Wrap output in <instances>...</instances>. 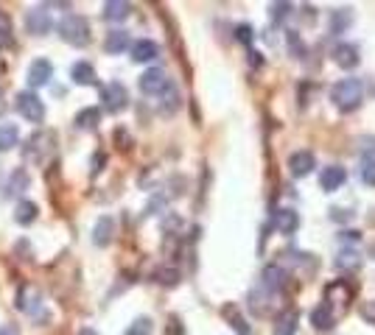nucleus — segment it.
Segmentation results:
<instances>
[{"instance_id":"obj_1","label":"nucleus","mask_w":375,"mask_h":335,"mask_svg":"<svg viewBox=\"0 0 375 335\" xmlns=\"http://www.w3.org/2000/svg\"><path fill=\"white\" fill-rule=\"evenodd\" d=\"M59 36L67 42V45H73V48H87L90 39H93L90 20L81 17V14H76V12L65 14V17L59 20Z\"/></svg>"},{"instance_id":"obj_2","label":"nucleus","mask_w":375,"mask_h":335,"mask_svg":"<svg viewBox=\"0 0 375 335\" xmlns=\"http://www.w3.org/2000/svg\"><path fill=\"white\" fill-rule=\"evenodd\" d=\"M330 101L342 112H353L364 101V81L361 78H342L330 87Z\"/></svg>"},{"instance_id":"obj_3","label":"nucleus","mask_w":375,"mask_h":335,"mask_svg":"<svg viewBox=\"0 0 375 335\" xmlns=\"http://www.w3.org/2000/svg\"><path fill=\"white\" fill-rule=\"evenodd\" d=\"M54 140H56L54 132H36V135H31L25 140V146H23V159L28 165H45V159L54 151Z\"/></svg>"},{"instance_id":"obj_4","label":"nucleus","mask_w":375,"mask_h":335,"mask_svg":"<svg viewBox=\"0 0 375 335\" xmlns=\"http://www.w3.org/2000/svg\"><path fill=\"white\" fill-rule=\"evenodd\" d=\"M14 109H17V115H20L23 120H28V123H34V126H39V123L45 120V101L39 98L36 93H31V90L17 93Z\"/></svg>"},{"instance_id":"obj_5","label":"nucleus","mask_w":375,"mask_h":335,"mask_svg":"<svg viewBox=\"0 0 375 335\" xmlns=\"http://www.w3.org/2000/svg\"><path fill=\"white\" fill-rule=\"evenodd\" d=\"M25 28H28L31 36H48L54 31V17H51L45 3L25 12Z\"/></svg>"},{"instance_id":"obj_6","label":"nucleus","mask_w":375,"mask_h":335,"mask_svg":"<svg viewBox=\"0 0 375 335\" xmlns=\"http://www.w3.org/2000/svg\"><path fill=\"white\" fill-rule=\"evenodd\" d=\"M101 101H104V109L109 115H120L123 109L129 106V93H127V87H123L120 81H112V84H107V87L101 90Z\"/></svg>"},{"instance_id":"obj_7","label":"nucleus","mask_w":375,"mask_h":335,"mask_svg":"<svg viewBox=\"0 0 375 335\" xmlns=\"http://www.w3.org/2000/svg\"><path fill=\"white\" fill-rule=\"evenodd\" d=\"M51 78H54V62H51V59H34V62L28 65L25 81H28L31 90L45 87V84H51Z\"/></svg>"},{"instance_id":"obj_8","label":"nucleus","mask_w":375,"mask_h":335,"mask_svg":"<svg viewBox=\"0 0 375 335\" xmlns=\"http://www.w3.org/2000/svg\"><path fill=\"white\" fill-rule=\"evenodd\" d=\"M140 93L143 95H160L165 87H169V76H165V70H160V67H151V70H146L143 76H140Z\"/></svg>"},{"instance_id":"obj_9","label":"nucleus","mask_w":375,"mask_h":335,"mask_svg":"<svg viewBox=\"0 0 375 335\" xmlns=\"http://www.w3.org/2000/svg\"><path fill=\"white\" fill-rule=\"evenodd\" d=\"M345 182H347V171H345L342 165H328V168H322L319 187H322L325 193H336Z\"/></svg>"},{"instance_id":"obj_10","label":"nucleus","mask_w":375,"mask_h":335,"mask_svg":"<svg viewBox=\"0 0 375 335\" xmlns=\"http://www.w3.org/2000/svg\"><path fill=\"white\" fill-rule=\"evenodd\" d=\"M39 305H43V293H39L34 285H23L17 290V299H14V308L20 313H36Z\"/></svg>"},{"instance_id":"obj_11","label":"nucleus","mask_w":375,"mask_h":335,"mask_svg":"<svg viewBox=\"0 0 375 335\" xmlns=\"http://www.w3.org/2000/svg\"><path fill=\"white\" fill-rule=\"evenodd\" d=\"M314 168H317V159H314L311 151H294L288 157V171H291V176H297V179L308 176Z\"/></svg>"},{"instance_id":"obj_12","label":"nucleus","mask_w":375,"mask_h":335,"mask_svg":"<svg viewBox=\"0 0 375 335\" xmlns=\"http://www.w3.org/2000/svg\"><path fill=\"white\" fill-rule=\"evenodd\" d=\"M112 238H115V221L109 216H101L96 221V227H93V243L98 249H107L112 243Z\"/></svg>"},{"instance_id":"obj_13","label":"nucleus","mask_w":375,"mask_h":335,"mask_svg":"<svg viewBox=\"0 0 375 335\" xmlns=\"http://www.w3.org/2000/svg\"><path fill=\"white\" fill-rule=\"evenodd\" d=\"M129 51H132V62H138V65H143V62H154V59L160 56L157 42H151V39H138Z\"/></svg>"},{"instance_id":"obj_14","label":"nucleus","mask_w":375,"mask_h":335,"mask_svg":"<svg viewBox=\"0 0 375 335\" xmlns=\"http://www.w3.org/2000/svg\"><path fill=\"white\" fill-rule=\"evenodd\" d=\"M73 123H76V129H81V132H93V129H98V123H101V109L98 106H85L73 117Z\"/></svg>"},{"instance_id":"obj_15","label":"nucleus","mask_w":375,"mask_h":335,"mask_svg":"<svg viewBox=\"0 0 375 335\" xmlns=\"http://www.w3.org/2000/svg\"><path fill=\"white\" fill-rule=\"evenodd\" d=\"M129 14H132V3H127V0H109V3H104L107 23H123Z\"/></svg>"},{"instance_id":"obj_16","label":"nucleus","mask_w":375,"mask_h":335,"mask_svg":"<svg viewBox=\"0 0 375 335\" xmlns=\"http://www.w3.org/2000/svg\"><path fill=\"white\" fill-rule=\"evenodd\" d=\"M333 59H336V65L339 67H345V70H353L358 62H361V56H358V48L356 45H336L333 48Z\"/></svg>"},{"instance_id":"obj_17","label":"nucleus","mask_w":375,"mask_h":335,"mask_svg":"<svg viewBox=\"0 0 375 335\" xmlns=\"http://www.w3.org/2000/svg\"><path fill=\"white\" fill-rule=\"evenodd\" d=\"M275 227L283 235H294L297 227H300V216L294 213V209H277V213H275Z\"/></svg>"},{"instance_id":"obj_18","label":"nucleus","mask_w":375,"mask_h":335,"mask_svg":"<svg viewBox=\"0 0 375 335\" xmlns=\"http://www.w3.org/2000/svg\"><path fill=\"white\" fill-rule=\"evenodd\" d=\"M127 48H132V42H129V31H109L107 39H104V51L107 54H123Z\"/></svg>"},{"instance_id":"obj_19","label":"nucleus","mask_w":375,"mask_h":335,"mask_svg":"<svg viewBox=\"0 0 375 335\" xmlns=\"http://www.w3.org/2000/svg\"><path fill=\"white\" fill-rule=\"evenodd\" d=\"M70 78L78 87H90V84H96V67L90 62H76L70 67Z\"/></svg>"},{"instance_id":"obj_20","label":"nucleus","mask_w":375,"mask_h":335,"mask_svg":"<svg viewBox=\"0 0 375 335\" xmlns=\"http://www.w3.org/2000/svg\"><path fill=\"white\" fill-rule=\"evenodd\" d=\"M297 324H300V313L297 310H283L275 319V335H294Z\"/></svg>"},{"instance_id":"obj_21","label":"nucleus","mask_w":375,"mask_h":335,"mask_svg":"<svg viewBox=\"0 0 375 335\" xmlns=\"http://www.w3.org/2000/svg\"><path fill=\"white\" fill-rule=\"evenodd\" d=\"M28 185H31L28 171H25V168H17V171L9 176V185H6V198H17L23 190H28Z\"/></svg>"},{"instance_id":"obj_22","label":"nucleus","mask_w":375,"mask_h":335,"mask_svg":"<svg viewBox=\"0 0 375 335\" xmlns=\"http://www.w3.org/2000/svg\"><path fill=\"white\" fill-rule=\"evenodd\" d=\"M14 146H20V129H17V123H0V154L12 151Z\"/></svg>"},{"instance_id":"obj_23","label":"nucleus","mask_w":375,"mask_h":335,"mask_svg":"<svg viewBox=\"0 0 375 335\" xmlns=\"http://www.w3.org/2000/svg\"><path fill=\"white\" fill-rule=\"evenodd\" d=\"M36 213H39V207H36L34 201L23 198V201H17V207H14V221H17L20 227H31V224L36 221Z\"/></svg>"},{"instance_id":"obj_24","label":"nucleus","mask_w":375,"mask_h":335,"mask_svg":"<svg viewBox=\"0 0 375 335\" xmlns=\"http://www.w3.org/2000/svg\"><path fill=\"white\" fill-rule=\"evenodd\" d=\"M353 25V12L350 9H333L330 12V34H345Z\"/></svg>"},{"instance_id":"obj_25","label":"nucleus","mask_w":375,"mask_h":335,"mask_svg":"<svg viewBox=\"0 0 375 335\" xmlns=\"http://www.w3.org/2000/svg\"><path fill=\"white\" fill-rule=\"evenodd\" d=\"M264 288L266 290H280V288H286V271L280 268V266H266L264 268Z\"/></svg>"},{"instance_id":"obj_26","label":"nucleus","mask_w":375,"mask_h":335,"mask_svg":"<svg viewBox=\"0 0 375 335\" xmlns=\"http://www.w3.org/2000/svg\"><path fill=\"white\" fill-rule=\"evenodd\" d=\"M160 112L162 115H174L177 109H180V93H177V87L174 84H169V87H165L162 93H160Z\"/></svg>"},{"instance_id":"obj_27","label":"nucleus","mask_w":375,"mask_h":335,"mask_svg":"<svg viewBox=\"0 0 375 335\" xmlns=\"http://www.w3.org/2000/svg\"><path fill=\"white\" fill-rule=\"evenodd\" d=\"M311 321H314L317 330H330V327H333V305L322 302V305L311 313Z\"/></svg>"},{"instance_id":"obj_28","label":"nucleus","mask_w":375,"mask_h":335,"mask_svg":"<svg viewBox=\"0 0 375 335\" xmlns=\"http://www.w3.org/2000/svg\"><path fill=\"white\" fill-rule=\"evenodd\" d=\"M154 332V324L149 316H138L129 327H127V335H151Z\"/></svg>"},{"instance_id":"obj_29","label":"nucleus","mask_w":375,"mask_h":335,"mask_svg":"<svg viewBox=\"0 0 375 335\" xmlns=\"http://www.w3.org/2000/svg\"><path fill=\"white\" fill-rule=\"evenodd\" d=\"M286 39H288L291 54H294L297 59H303V56H306V42L300 39V34H297V31H286Z\"/></svg>"},{"instance_id":"obj_30","label":"nucleus","mask_w":375,"mask_h":335,"mask_svg":"<svg viewBox=\"0 0 375 335\" xmlns=\"http://www.w3.org/2000/svg\"><path fill=\"white\" fill-rule=\"evenodd\" d=\"M154 279H157L160 285L174 288V285L180 282V271H177V268H160V271H154Z\"/></svg>"},{"instance_id":"obj_31","label":"nucleus","mask_w":375,"mask_h":335,"mask_svg":"<svg viewBox=\"0 0 375 335\" xmlns=\"http://www.w3.org/2000/svg\"><path fill=\"white\" fill-rule=\"evenodd\" d=\"M12 17L0 9V42H3V45H12Z\"/></svg>"},{"instance_id":"obj_32","label":"nucleus","mask_w":375,"mask_h":335,"mask_svg":"<svg viewBox=\"0 0 375 335\" xmlns=\"http://www.w3.org/2000/svg\"><path fill=\"white\" fill-rule=\"evenodd\" d=\"M269 9H272V20H275V23H283V20L291 14V9H294V6H291V3H272Z\"/></svg>"},{"instance_id":"obj_33","label":"nucleus","mask_w":375,"mask_h":335,"mask_svg":"<svg viewBox=\"0 0 375 335\" xmlns=\"http://www.w3.org/2000/svg\"><path fill=\"white\" fill-rule=\"evenodd\" d=\"M361 182L369 185V187H375V159H367L361 165Z\"/></svg>"},{"instance_id":"obj_34","label":"nucleus","mask_w":375,"mask_h":335,"mask_svg":"<svg viewBox=\"0 0 375 335\" xmlns=\"http://www.w3.org/2000/svg\"><path fill=\"white\" fill-rule=\"evenodd\" d=\"M336 266H339V268H356V266H358V255H356V251H342L339 260H336Z\"/></svg>"},{"instance_id":"obj_35","label":"nucleus","mask_w":375,"mask_h":335,"mask_svg":"<svg viewBox=\"0 0 375 335\" xmlns=\"http://www.w3.org/2000/svg\"><path fill=\"white\" fill-rule=\"evenodd\" d=\"M235 39L244 42V45H249V42H253V28H249V25H238L235 28Z\"/></svg>"},{"instance_id":"obj_36","label":"nucleus","mask_w":375,"mask_h":335,"mask_svg":"<svg viewBox=\"0 0 375 335\" xmlns=\"http://www.w3.org/2000/svg\"><path fill=\"white\" fill-rule=\"evenodd\" d=\"M104 162H107V157H104V154H96V157H93V171H90L93 176H98V174H101V168H104Z\"/></svg>"},{"instance_id":"obj_37","label":"nucleus","mask_w":375,"mask_h":335,"mask_svg":"<svg viewBox=\"0 0 375 335\" xmlns=\"http://www.w3.org/2000/svg\"><path fill=\"white\" fill-rule=\"evenodd\" d=\"M0 335H20L17 324H0Z\"/></svg>"},{"instance_id":"obj_38","label":"nucleus","mask_w":375,"mask_h":335,"mask_svg":"<svg viewBox=\"0 0 375 335\" xmlns=\"http://www.w3.org/2000/svg\"><path fill=\"white\" fill-rule=\"evenodd\" d=\"M364 319H372V321H375V302L364 308Z\"/></svg>"},{"instance_id":"obj_39","label":"nucleus","mask_w":375,"mask_h":335,"mask_svg":"<svg viewBox=\"0 0 375 335\" xmlns=\"http://www.w3.org/2000/svg\"><path fill=\"white\" fill-rule=\"evenodd\" d=\"M78 335H98V330H93V327H85V330H78Z\"/></svg>"},{"instance_id":"obj_40","label":"nucleus","mask_w":375,"mask_h":335,"mask_svg":"<svg viewBox=\"0 0 375 335\" xmlns=\"http://www.w3.org/2000/svg\"><path fill=\"white\" fill-rule=\"evenodd\" d=\"M6 112V101H3V93H0V115Z\"/></svg>"}]
</instances>
